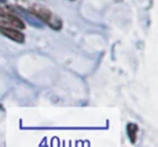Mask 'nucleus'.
I'll list each match as a JSON object with an SVG mask.
<instances>
[{
  "instance_id": "f257e3e1",
  "label": "nucleus",
  "mask_w": 158,
  "mask_h": 147,
  "mask_svg": "<svg viewBox=\"0 0 158 147\" xmlns=\"http://www.w3.org/2000/svg\"><path fill=\"white\" fill-rule=\"evenodd\" d=\"M27 11L31 12L35 17H37L40 21L46 23L53 30H60L62 28V20L59 16H57L54 12H52L48 7L41 5V4H31L27 7Z\"/></svg>"
},
{
  "instance_id": "f03ea898",
  "label": "nucleus",
  "mask_w": 158,
  "mask_h": 147,
  "mask_svg": "<svg viewBox=\"0 0 158 147\" xmlns=\"http://www.w3.org/2000/svg\"><path fill=\"white\" fill-rule=\"evenodd\" d=\"M0 25H6L14 28H23L25 23L17 12L4 2H0Z\"/></svg>"
},
{
  "instance_id": "7ed1b4c3",
  "label": "nucleus",
  "mask_w": 158,
  "mask_h": 147,
  "mask_svg": "<svg viewBox=\"0 0 158 147\" xmlns=\"http://www.w3.org/2000/svg\"><path fill=\"white\" fill-rule=\"evenodd\" d=\"M0 33L4 35L7 38L15 41V42H19V43H23V41H25L23 33H21L20 31H17V30H15L14 27H10V26L0 25Z\"/></svg>"
},
{
  "instance_id": "20e7f679",
  "label": "nucleus",
  "mask_w": 158,
  "mask_h": 147,
  "mask_svg": "<svg viewBox=\"0 0 158 147\" xmlns=\"http://www.w3.org/2000/svg\"><path fill=\"white\" fill-rule=\"evenodd\" d=\"M137 135H138V126L136 124H133V122H130L127 125V136H128V138L131 140L132 143L136 142Z\"/></svg>"
},
{
  "instance_id": "39448f33",
  "label": "nucleus",
  "mask_w": 158,
  "mask_h": 147,
  "mask_svg": "<svg viewBox=\"0 0 158 147\" xmlns=\"http://www.w3.org/2000/svg\"><path fill=\"white\" fill-rule=\"evenodd\" d=\"M0 2H6V0H0Z\"/></svg>"
}]
</instances>
